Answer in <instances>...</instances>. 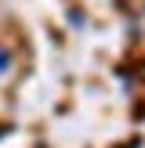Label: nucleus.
<instances>
[{
    "label": "nucleus",
    "mask_w": 145,
    "mask_h": 148,
    "mask_svg": "<svg viewBox=\"0 0 145 148\" xmlns=\"http://www.w3.org/2000/svg\"><path fill=\"white\" fill-rule=\"evenodd\" d=\"M7 65H11V54H7V51L0 47V76H4V72H7Z\"/></svg>",
    "instance_id": "1"
}]
</instances>
